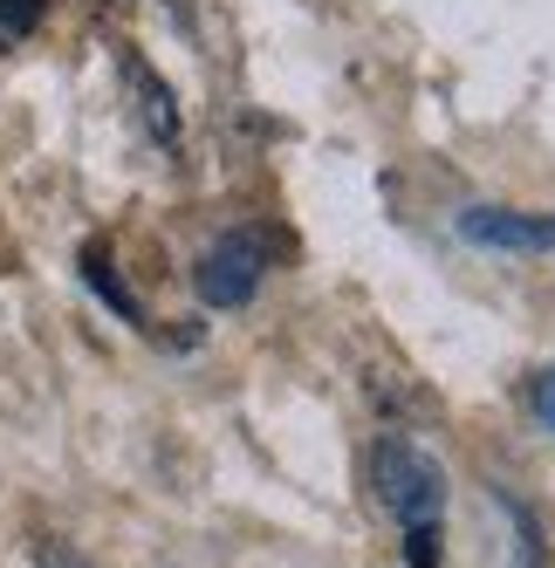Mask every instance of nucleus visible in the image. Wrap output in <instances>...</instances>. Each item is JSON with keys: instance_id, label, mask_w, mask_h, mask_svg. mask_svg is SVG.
<instances>
[{"instance_id": "423d86ee", "label": "nucleus", "mask_w": 555, "mask_h": 568, "mask_svg": "<svg viewBox=\"0 0 555 568\" xmlns=\"http://www.w3.org/2000/svg\"><path fill=\"white\" fill-rule=\"evenodd\" d=\"M49 14V0H0V34H34Z\"/></svg>"}, {"instance_id": "1a4fd4ad", "label": "nucleus", "mask_w": 555, "mask_h": 568, "mask_svg": "<svg viewBox=\"0 0 555 568\" xmlns=\"http://www.w3.org/2000/svg\"><path fill=\"white\" fill-rule=\"evenodd\" d=\"M165 8H172V14H192V0H165Z\"/></svg>"}, {"instance_id": "7ed1b4c3", "label": "nucleus", "mask_w": 555, "mask_h": 568, "mask_svg": "<svg viewBox=\"0 0 555 568\" xmlns=\"http://www.w3.org/2000/svg\"><path fill=\"white\" fill-rule=\"evenodd\" d=\"M460 233L481 240V247H555V213H507V206H466L460 213Z\"/></svg>"}, {"instance_id": "0eeeda50", "label": "nucleus", "mask_w": 555, "mask_h": 568, "mask_svg": "<svg viewBox=\"0 0 555 568\" xmlns=\"http://www.w3.org/2000/svg\"><path fill=\"white\" fill-rule=\"evenodd\" d=\"M34 561H42V568H90L83 555H75V548H62V541H34Z\"/></svg>"}, {"instance_id": "20e7f679", "label": "nucleus", "mask_w": 555, "mask_h": 568, "mask_svg": "<svg viewBox=\"0 0 555 568\" xmlns=\"http://www.w3.org/2000/svg\"><path fill=\"white\" fill-rule=\"evenodd\" d=\"M124 83H131V103H138V124L158 151H179V97L165 90V75H158L144 55H124Z\"/></svg>"}, {"instance_id": "f03ea898", "label": "nucleus", "mask_w": 555, "mask_h": 568, "mask_svg": "<svg viewBox=\"0 0 555 568\" xmlns=\"http://www.w3.org/2000/svg\"><path fill=\"white\" fill-rule=\"evenodd\" d=\"M261 274H268V254H261L254 233H220L213 247L200 254V267H192V281H200V302H213V308L254 302Z\"/></svg>"}, {"instance_id": "f257e3e1", "label": "nucleus", "mask_w": 555, "mask_h": 568, "mask_svg": "<svg viewBox=\"0 0 555 568\" xmlns=\"http://www.w3.org/2000/svg\"><path fill=\"white\" fill-rule=\"evenodd\" d=\"M371 479H377V500L412 527H440L446 514V473L432 453H418L412 438H377L371 445Z\"/></svg>"}, {"instance_id": "6e6552de", "label": "nucleus", "mask_w": 555, "mask_h": 568, "mask_svg": "<svg viewBox=\"0 0 555 568\" xmlns=\"http://www.w3.org/2000/svg\"><path fill=\"white\" fill-rule=\"evenodd\" d=\"M542 418H548V425H555V384H548V390H542Z\"/></svg>"}, {"instance_id": "39448f33", "label": "nucleus", "mask_w": 555, "mask_h": 568, "mask_svg": "<svg viewBox=\"0 0 555 568\" xmlns=\"http://www.w3.org/2000/svg\"><path fill=\"white\" fill-rule=\"evenodd\" d=\"M83 281H90V288H97V295H103V302H110L117 315H124V322H144V315H138V302H131V288H124V281L110 274L103 247H83Z\"/></svg>"}]
</instances>
